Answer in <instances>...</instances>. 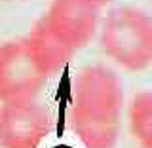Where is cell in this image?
<instances>
[{"label":"cell","mask_w":152,"mask_h":148,"mask_svg":"<svg viewBox=\"0 0 152 148\" xmlns=\"http://www.w3.org/2000/svg\"><path fill=\"white\" fill-rule=\"evenodd\" d=\"M89 2L95 4V6H99V8H104V6H108L112 0H89Z\"/></svg>","instance_id":"8"},{"label":"cell","mask_w":152,"mask_h":148,"mask_svg":"<svg viewBox=\"0 0 152 148\" xmlns=\"http://www.w3.org/2000/svg\"><path fill=\"white\" fill-rule=\"evenodd\" d=\"M124 84L104 65H88L70 87L69 122L84 148H114L122 131Z\"/></svg>","instance_id":"1"},{"label":"cell","mask_w":152,"mask_h":148,"mask_svg":"<svg viewBox=\"0 0 152 148\" xmlns=\"http://www.w3.org/2000/svg\"><path fill=\"white\" fill-rule=\"evenodd\" d=\"M99 46L120 69L146 70L152 65V17L133 6L110 9L101 21Z\"/></svg>","instance_id":"2"},{"label":"cell","mask_w":152,"mask_h":148,"mask_svg":"<svg viewBox=\"0 0 152 148\" xmlns=\"http://www.w3.org/2000/svg\"><path fill=\"white\" fill-rule=\"evenodd\" d=\"M31 53L27 38L10 40L0 46V101H27L34 99L46 84Z\"/></svg>","instance_id":"4"},{"label":"cell","mask_w":152,"mask_h":148,"mask_svg":"<svg viewBox=\"0 0 152 148\" xmlns=\"http://www.w3.org/2000/svg\"><path fill=\"white\" fill-rule=\"evenodd\" d=\"M27 42L38 69L46 78L55 76L70 61V57L76 53L72 47L48 25L44 17L32 27L31 34L27 36Z\"/></svg>","instance_id":"6"},{"label":"cell","mask_w":152,"mask_h":148,"mask_svg":"<svg viewBox=\"0 0 152 148\" xmlns=\"http://www.w3.org/2000/svg\"><path fill=\"white\" fill-rule=\"evenodd\" d=\"M127 120L133 139L142 148H152V91H139L133 95Z\"/></svg>","instance_id":"7"},{"label":"cell","mask_w":152,"mask_h":148,"mask_svg":"<svg viewBox=\"0 0 152 148\" xmlns=\"http://www.w3.org/2000/svg\"><path fill=\"white\" fill-rule=\"evenodd\" d=\"M51 129L53 116L36 99L0 106V148H40Z\"/></svg>","instance_id":"3"},{"label":"cell","mask_w":152,"mask_h":148,"mask_svg":"<svg viewBox=\"0 0 152 148\" xmlns=\"http://www.w3.org/2000/svg\"><path fill=\"white\" fill-rule=\"evenodd\" d=\"M101 8L89 0H51L46 23L74 51L84 50L101 28Z\"/></svg>","instance_id":"5"}]
</instances>
